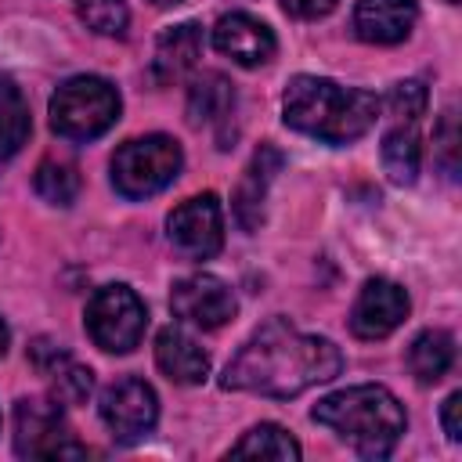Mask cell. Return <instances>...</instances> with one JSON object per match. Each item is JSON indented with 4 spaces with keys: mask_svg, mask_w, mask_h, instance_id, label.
Masks as SVG:
<instances>
[{
    "mask_svg": "<svg viewBox=\"0 0 462 462\" xmlns=\"http://www.w3.org/2000/svg\"><path fill=\"white\" fill-rule=\"evenodd\" d=\"M242 4H245V0H242Z\"/></svg>",
    "mask_w": 462,
    "mask_h": 462,
    "instance_id": "cell-33",
    "label": "cell"
},
{
    "mask_svg": "<svg viewBox=\"0 0 462 462\" xmlns=\"http://www.w3.org/2000/svg\"><path fill=\"white\" fill-rule=\"evenodd\" d=\"M419 22L415 0H357L354 32L365 43H401Z\"/></svg>",
    "mask_w": 462,
    "mask_h": 462,
    "instance_id": "cell-14",
    "label": "cell"
},
{
    "mask_svg": "<svg viewBox=\"0 0 462 462\" xmlns=\"http://www.w3.org/2000/svg\"><path fill=\"white\" fill-rule=\"evenodd\" d=\"M180 166H184V152L173 137L166 134L134 137L119 144L112 155V184L126 199H148L166 184H173Z\"/></svg>",
    "mask_w": 462,
    "mask_h": 462,
    "instance_id": "cell-5",
    "label": "cell"
},
{
    "mask_svg": "<svg viewBox=\"0 0 462 462\" xmlns=\"http://www.w3.org/2000/svg\"><path fill=\"white\" fill-rule=\"evenodd\" d=\"M282 152L271 148V144H260L249 159V166L242 170V180L235 188V220L245 227V231H256L263 224V209H267V191L274 184V173L282 170Z\"/></svg>",
    "mask_w": 462,
    "mask_h": 462,
    "instance_id": "cell-13",
    "label": "cell"
},
{
    "mask_svg": "<svg viewBox=\"0 0 462 462\" xmlns=\"http://www.w3.org/2000/svg\"><path fill=\"white\" fill-rule=\"evenodd\" d=\"M148 328V310L130 285H105L87 303V332L108 354H130Z\"/></svg>",
    "mask_w": 462,
    "mask_h": 462,
    "instance_id": "cell-6",
    "label": "cell"
},
{
    "mask_svg": "<svg viewBox=\"0 0 462 462\" xmlns=\"http://www.w3.org/2000/svg\"><path fill=\"white\" fill-rule=\"evenodd\" d=\"M339 0H282V7L292 18H325Z\"/></svg>",
    "mask_w": 462,
    "mask_h": 462,
    "instance_id": "cell-29",
    "label": "cell"
},
{
    "mask_svg": "<svg viewBox=\"0 0 462 462\" xmlns=\"http://www.w3.org/2000/svg\"><path fill=\"white\" fill-rule=\"evenodd\" d=\"M408 318V292L390 278H368L350 307V332L357 339H383Z\"/></svg>",
    "mask_w": 462,
    "mask_h": 462,
    "instance_id": "cell-11",
    "label": "cell"
},
{
    "mask_svg": "<svg viewBox=\"0 0 462 462\" xmlns=\"http://www.w3.org/2000/svg\"><path fill=\"white\" fill-rule=\"evenodd\" d=\"M235 458H274V462H296L300 458V444L274 422H260L253 426L235 448Z\"/></svg>",
    "mask_w": 462,
    "mask_h": 462,
    "instance_id": "cell-21",
    "label": "cell"
},
{
    "mask_svg": "<svg viewBox=\"0 0 462 462\" xmlns=\"http://www.w3.org/2000/svg\"><path fill=\"white\" fill-rule=\"evenodd\" d=\"M426 101H430V94H426V87H422L419 79H401V83H393V90H390V97H386L390 112H393L397 119H408V123H415V119L426 112Z\"/></svg>",
    "mask_w": 462,
    "mask_h": 462,
    "instance_id": "cell-25",
    "label": "cell"
},
{
    "mask_svg": "<svg viewBox=\"0 0 462 462\" xmlns=\"http://www.w3.org/2000/svg\"><path fill=\"white\" fill-rule=\"evenodd\" d=\"M155 365L166 372V379L184 386H195L209 375V354L180 328H162L155 336Z\"/></svg>",
    "mask_w": 462,
    "mask_h": 462,
    "instance_id": "cell-15",
    "label": "cell"
},
{
    "mask_svg": "<svg viewBox=\"0 0 462 462\" xmlns=\"http://www.w3.org/2000/svg\"><path fill=\"white\" fill-rule=\"evenodd\" d=\"M170 245L184 260H209L224 245V209L213 191L184 199L166 220Z\"/></svg>",
    "mask_w": 462,
    "mask_h": 462,
    "instance_id": "cell-8",
    "label": "cell"
},
{
    "mask_svg": "<svg viewBox=\"0 0 462 462\" xmlns=\"http://www.w3.org/2000/svg\"><path fill=\"white\" fill-rule=\"evenodd\" d=\"M379 97L361 87H339L325 76H292L282 94L285 126L325 144H350L379 119Z\"/></svg>",
    "mask_w": 462,
    "mask_h": 462,
    "instance_id": "cell-2",
    "label": "cell"
},
{
    "mask_svg": "<svg viewBox=\"0 0 462 462\" xmlns=\"http://www.w3.org/2000/svg\"><path fill=\"white\" fill-rule=\"evenodd\" d=\"M29 101L18 90V83L11 76H0V170L22 152V144L29 141Z\"/></svg>",
    "mask_w": 462,
    "mask_h": 462,
    "instance_id": "cell-18",
    "label": "cell"
},
{
    "mask_svg": "<svg viewBox=\"0 0 462 462\" xmlns=\"http://www.w3.org/2000/svg\"><path fill=\"white\" fill-rule=\"evenodd\" d=\"M7 343H11V332H7V325H4V318H0V357L7 354Z\"/></svg>",
    "mask_w": 462,
    "mask_h": 462,
    "instance_id": "cell-30",
    "label": "cell"
},
{
    "mask_svg": "<svg viewBox=\"0 0 462 462\" xmlns=\"http://www.w3.org/2000/svg\"><path fill=\"white\" fill-rule=\"evenodd\" d=\"M32 188L43 202L51 206H72L76 195H79V173L76 166L69 162H58V159H43L36 166V177H32Z\"/></svg>",
    "mask_w": 462,
    "mask_h": 462,
    "instance_id": "cell-22",
    "label": "cell"
},
{
    "mask_svg": "<svg viewBox=\"0 0 462 462\" xmlns=\"http://www.w3.org/2000/svg\"><path fill=\"white\" fill-rule=\"evenodd\" d=\"M235 112V87L220 72H202L188 87V123L191 126H220Z\"/></svg>",
    "mask_w": 462,
    "mask_h": 462,
    "instance_id": "cell-17",
    "label": "cell"
},
{
    "mask_svg": "<svg viewBox=\"0 0 462 462\" xmlns=\"http://www.w3.org/2000/svg\"><path fill=\"white\" fill-rule=\"evenodd\" d=\"M47 375H51V397L58 404H83L90 397V390H94V372L83 368V365H76L72 357H65Z\"/></svg>",
    "mask_w": 462,
    "mask_h": 462,
    "instance_id": "cell-23",
    "label": "cell"
},
{
    "mask_svg": "<svg viewBox=\"0 0 462 462\" xmlns=\"http://www.w3.org/2000/svg\"><path fill=\"white\" fill-rule=\"evenodd\" d=\"M458 411H462V393H448V401L440 404V426L448 433V440H462V422H458Z\"/></svg>",
    "mask_w": 462,
    "mask_h": 462,
    "instance_id": "cell-28",
    "label": "cell"
},
{
    "mask_svg": "<svg viewBox=\"0 0 462 462\" xmlns=\"http://www.w3.org/2000/svg\"><path fill=\"white\" fill-rule=\"evenodd\" d=\"M213 47H217L224 58H231V61L253 69V65L271 61L278 43H274V32H271L263 22H256V18L242 14V11H235V14H224V18L213 25Z\"/></svg>",
    "mask_w": 462,
    "mask_h": 462,
    "instance_id": "cell-12",
    "label": "cell"
},
{
    "mask_svg": "<svg viewBox=\"0 0 462 462\" xmlns=\"http://www.w3.org/2000/svg\"><path fill=\"white\" fill-rule=\"evenodd\" d=\"M448 4H458V0H448Z\"/></svg>",
    "mask_w": 462,
    "mask_h": 462,
    "instance_id": "cell-32",
    "label": "cell"
},
{
    "mask_svg": "<svg viewBox=\"0 0 462 462\" xmlns=\"http://www.w3.org/2000/svg\"><path fill=\"white\" fill-rule=\"evenodd\" d=\"M152 4H159V7H170V4H180V0H152Z\"/></svg>",
    "mask_w": 462,
    "mask_h": 462,
    "instance_id": "cell-31",
    "label": "cell"
},
{
    "mask_svg": "<svg viewBox=\"0 0 462 462\" xmlns=\"http://www.w3.org/2000/svg\"><path fill=\"white\" fill-rule=\"evenodd\" d=\"M455 361V339L444 328H426L408 346V368L419 383H440Z\"/></svg>",
    "mask_w": 462,
    "mask_h": 462,
    "instance_id": "cell-19",
    "label": "cell"
},
{
    "mask_svg": "<svg viewBox=\"0 0 462 462\" xmlns=\"http://www.w3.org/2000/svg\"><path fill=\"white\" fill-rule=\"evenodd\" d=\"M79 18L97 36H123L126 22H130V11H126L123 0H79Z\"/></svg>",
    "mask_w": 462,
    "mask_h": 462,
    "instance_id": "cell-24",
    "label": "cell"
},
{
    "mask_svg": "<svg viewBox=\"0 0 462 462\" xmlns=\"http://www.w3.org/2000/svg\"><path fill=\"white\" fill-rule=\"evenodd\" d=\"M314 422L328 426L339 440H346L361 458H386L404 433L401 401L375 383L346 386L314 404Z\"/></svg>",
    "mask_w": 462,
    "mask_h": 462,
    "instance_id": "cell-3",
    "label": "cell"
},
{
    "mask_svg": "<svg viewBox=\"0 0 462 462\" xmlns=\"http://www.w3.org/2000/svg\"><path fill=\"white\" fill-rule=\"evenodd\" d=\"M199 54H202V29L195 22L170 25L155 40V54H152V76H155V83L180 79L199 61Z\"/></svg>",
    "mask_w": 462,
    "mask_h": 462,
    "instance_id": "cell-16",
    "label": "cell"
},
{
    "mask_svg": "<svg viewBox=\"0 0 462 462\" xmlns=\"http://www.w3.org/2000/svg\"><path fill=\"white\" fill-rule=\"evenodd\" d=\"M105 426L112 430L116 440L123 444H134L141 437H148L155 430V419H159V397L155 390L144 383V379H116L105 393H101V404H97Z\"/></svg>",
    "mask_w": 462,
    "mask_h": 462,
    "instance_id": "cell-9",
    "label": "cell"
},
{
    "mask_svg": "<svg viewBox=\"0 0 462 462\" xmlns=\"http://www.w3.org/2000/svg\"><path fill=\"white\" fill-rule=\"evenodd\" d=\"M433 141H437V155H440V162H444V170L455 177V170H458V159H455V152H458V130H455V108H448L444 112V119H440V126H437V134H433Z\"/></svg>",
    "mask_w": 462,
    "mask_h": 462,
    "instance_id": "cell-26",
    "label": "cell"
},
{
    "mask_svg": "<svg viewBox=\"0 0 462 462\" xmlns=\"http://www.w3.org/2000/svg\"><path fill=\"white\" fill-rule=\"evenodd\" d=\"M170 310H173V318H180L195 328H220L235 318L238 303H235V292L227 282L199 271V274H188L173 285Z\"/></svg>",
    "mask_w": 462,
    "mask_h": 462,
    "instance_id": "cell-10",
    "label": "cell"
},
{
    "mask_svg": "<svg viewBox=\"0 0 462 462\" xmlns=\"http://www.w3.org/2000/svg\"><path fill=\"white\" fill-rule=\"evenodd\" d=\"M383 170L393 184H411L419 177V166H422V144H419V134L415 126H393L386 137H383Z\"/></svg>",
    "mask_w": 462,
    "mask_h": 462,
    "instance_id": "cell-20",
    "label": "cell"
},
{
    "mask_svg": "<svg viewBox=\"0 0 462 462\" xmlns=\"http://www.w3.org/2000/svg\"><path fill=\"white\" fill-rule=\"evenodd\" d=\"M119 119V90L101 76H72L51 97V130L65 141H94Z\"/></svg>",
    "mask_w": 462,
    "mask_h": 462,
    "instance_id": "cell-4",
    "label": "cell"
},
{
    "mask_svg": "<svg viewBox=\"0 0 462 462\" xmlns=\"http://www.w3.org/2000/svg\"><path fill=\"white\" fill-rule=\"evenodd\" d=\"M14 451L22 458H69V455H87L83 444L72 440L61 404L51 397H25L14 404Z\"/></svg>",
    "mask_w": 462,
    "mask_h": 462,
    "instance_id": "cell-7",
    "label": "cell"
},
{
    "mask_svg": "<svg viewBox=\"0 0 462 462\" xmlns=\"http://www.w3.org/2000/svg\"><path fill=\"white\" fill-rule=\"evenodd\" d=\"M343 354L325 336H307L285 318H274L253 332V339L224 368V390H245L260 397H296L318 383L336 379Z\"/></svg>",
    "mask_w": 462,
    "mask_h": 462,
    "instance_id": "cell-1",
    "label": "cell"
},
{
    "mask_svg": "<svg viewBox=\"0 0 462 462\" xmlns=\"http://www.w3.org/2000/svg\"><path fill=\"white\" fill-rule=\"evenodd\" d=\"M29 357H32V365H36V368H40V372L47 375V372H51V368H58V365H61V361H65L69 354H65L61 346L47 343V339H36V343L29 346Z\"/></svg>",
    "mask_w": 462,
    "mask_h": 462,
    "instance_id": "cell-27",
    "label": "cell"
}]
</instances>
